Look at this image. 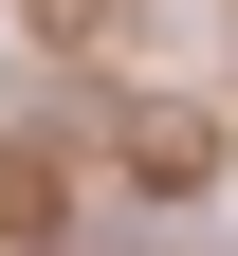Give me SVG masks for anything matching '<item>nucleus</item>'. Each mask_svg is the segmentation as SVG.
Here are the masks:
<instances>
[{"label": "nucleus", "mask_w": 238, "mask_h": 256, "mask_svg": "<svg viewBox=\"0 0 238 256\" xmlns=\"http://www.w3.org/2000/svg\"><path fill=\"white\" fill-rule=\"evenodd\" d=\"M128 165L147 183H201V110H128Z\"/></svg>", "instance_id": "nucleus-1"}]
</instances>
